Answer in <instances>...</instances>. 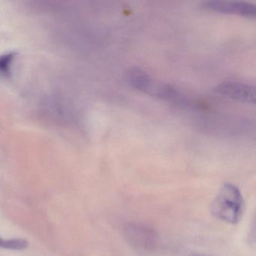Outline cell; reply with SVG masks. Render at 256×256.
Wrapping results in <instances>:
<instances>
[{"label": "cell", "instance_id": "1", "mask_svg": "<svg viewBox=\"0 0 256 256\" xmlns=\"http://www.w3.org/2000/svg\"><path fill=\"white\" fill-rule=\"evenodd\" d=\"M244 200L239 188L232 184H224L211 206L214 216L229 224L238 223L244 212Z\"/></svg>", "mask_w": 256, "mask_h": 256}, {"label": "cell", "instance_id": "2", "mask_svg": "<svg viewBox=\"0 0 256 256\" xmlns=\"http://www.w3.org/2000/svg\"><path fill=\"white\" fill-rule=\"evenodd\" d=\"M202 8L206 11L214 12L221 14L256 18V5L251 2L210 0L202 2Z\"/></svg>", "mask_w": 256, "mask_h": 256}, {"label": "cell", "instance_id": "3", "mask_svg": "<svg viewBox=\"0 0 256 256\" xmlns=\"http://www.w3.org/2000/svg\"><path fill=\"white\" fill-rule=\"evenodd\" d=\"M216 92L236 101L256 106V86L238 82H226L216 88Z\"/></svg>", "mask_w": 256, "mask_h": 256}, {"label": "cell", "instance_id": "4", "mask_svg": "<svg viewBox=\"0 0 256 256\" xmlns=\"http://www.w3.org/2000/svg\"><path fill=\"white\" fill-rule=\"evenodd\" d=\"M28 242L24 239H11L2 240L1 246L8 250H22L28 247Z\"/></svg>", "mask_w": 256, "mask_h": 256}]
</instances>
